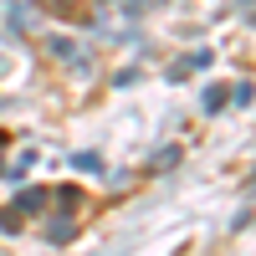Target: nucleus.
<instances>
[{
	"label": "nucleus",
	"mask_w": 256,
	"mask_h": 256,
	"mask_svg": "<svg viewBox=\"0 0 256 256\" xmlns=\"http://www.w3.org/2000/svg\"><path fill=\"white\" fill-rule=\"evenodd\" d=\"M36 210H46V190H20L16 205H10V216L26 220V216H36Z\"/></svg>",
	"instance_id": "obj_1"
},
{
	"label": "nucleus",
	"mask_w": 256,
	"mask_h": 256,
	"mask_svg": "<svg viewBox=\"0 0 256 256\" xmlns=\"http://www.w3.org/2000/svg\"><path fill=\"white\" fill-rule=\"evenodd\" d=\"M200 67H210V52H190V56L180 62V67L169 72V82H184V72H200Z\"/></svg>",
	"instance_id": "obj_2"
},
{
	"label": "nucleus",
	"mask_w": 256,
	"mask_h": 256,
	"mask_svg": "<svg viewBox=\"0 0 256 256\" xmlns=\"http://www.w3.org/2000/svg\"><path fill=\"white\" fill-rule=\"evenodd\" d=\"M46 241H52V246L72 241V216H56V220H52V230H46Z\"/></svg>",
	"instance_id": "obj_3"
},
{
	"label": "nucleus",
	"mask_w": 256,
	"mask_h": 256,
	"mask_svg": "<svg viewBox=\"0 0 256 256\" xmlns=\"http://www.w3.org/2000/svg\"><path fill=\"white\" fill-rule=\"evenodd\" d=\"M220 108H226V88H210L205 92V113H220Z\"/></svg>",
	"instance_id": "obj_4"
},
{
	"label": "nucleus",
	"mask_w": 256,
	"mask_h": 256,
	"mask_svg": "<svg viewBox=\"0 0 256 256\" xmlns=\"http://www.w3.org/2000/svg\"><path fill=\"white\" fill-rule=\"evenodd\" d=\"M72 164H77V169H88V174H102V159H98V154H77Z\"/></svg>",
	"instance_id": "obj_5"
}]
</instances>
